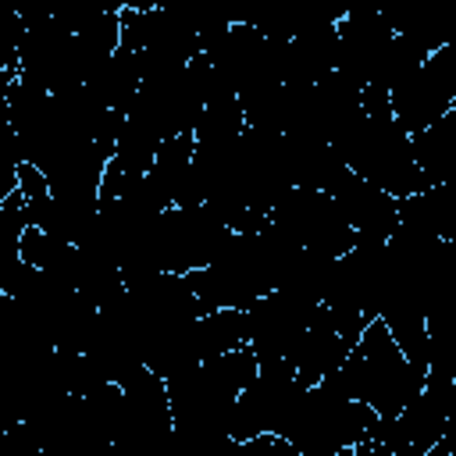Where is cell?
<instances>
[{
  "mask_svg": "<svg viewBox=\"0 0 456 456\" xmlns=\"http://www.w3.org/2000/svg\"><path fill=\"white\" fill-rule=\"evenodd\" d=\"M192 331H196L200 360L228 353V349H239V346H246V310H239V306L207 310V314L196 317Z\"/></svg>",
  "mask_w": 456,
  "mask_h": 456,
  "instance_id": "5",
  "label": "cell"
},
{
  "mask_svg": "<svg viewBox=\"0 0 456 456\" xmlns=\"http://www.w3.org/2000/svg\"><path fill=\"white\" fill-rule=\"evenodd\" d=\"M317 385L342 399L367 403L378 417H395L420 392L424 374L403 356L388 324L381 317H370L353 349L342 356V363L328 370Z\"/></svg>",
  "mask_w": 456,
  "mask_h": 456,
  "instance_id": "1",
  "label": "cell"
},
{
  "mask_svg": "<svg viewBox=\"0 0 456 456\" xmlns=\"http://www.w3.org/2000/svg\"><path fill=\"white\" fill-rule=\"evenodd\" d=\"M267 221L278 232H285L296 246L314 249V253L331 256V260L342 256L356 242L338 203L324 189H310V185H289L274 200V207L267 210Z\"/></svg>",
  "mask_w": 456,
  "mask_h": 456,
  "instance_id": "3",
  "label": "cell"
},
{
  "mask_svg": "<svg viewBox=\"0 0 456 456\" xmlns=\"http://www.w3.org/2000/svg\"><path fill=\"white\" fill-rule=\"evenodd\" d=\"M306 11H310V18H317V21H338V18H346L349 14V7H353V0H299Z\"/></svg>",
  "mask_w": 456,
  "mask_h": 456,
  "instance_id": "6",
  "label": "cell"
},
{
  "mask_svg": "<svg viewBox=\"0 0 456 456\" xmlns=\"http://www.w3.org/2000/svg\"><path fill=\"white\" fill-rule=\"evenodd\" d=\"M7 128V89H0V132Z\"/></svg>",
  "mask_w": 456,
  "mask_h": 456,
  "instance_id": "7",
  "label": "cell"
},
{
  "mask_svg": "<svg viewBox=\"0 0 456 456\" xmlns=\"http://www.w3.org/2000/svg\"><path fill=\"white\" fill-rule=\"evenodd\" d=\"M449 107H456V43L431 50L406 78L388 89L392 121L406 135L435 125Z\"/></svg>",
  "mask_w": 456,
  "mask_h": 456,
  "instance_id": "4",
  "label": "cell"
},
{
  "mask_svg": "<svg viewBox=\"0 0 456 456\" xmlns=\"http://www.w3.org/2000/svg\"><path fill=\"white\" fill-rule=\"evenodd\" d=\"M374 424L378 413L367 403L342 399L324 385H310L303 388L281 435L299 456H349L353 445L370 438Z\"/></svg>",
  "mask_w": 456,
  "mask_h": 456,
  "instance_id": "2",
  "label": "cell"
}]
</instances>
